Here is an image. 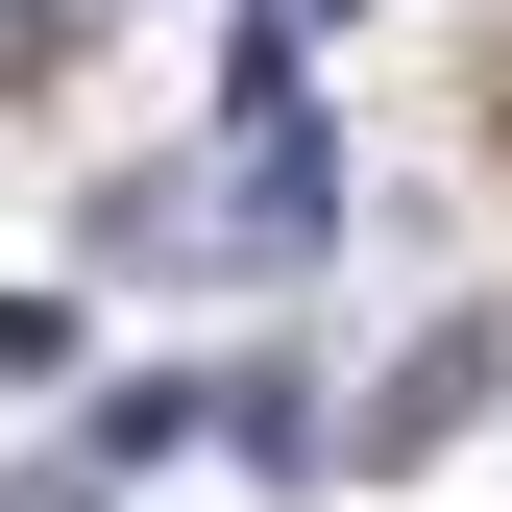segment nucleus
I'll use <instances>...</instances> for the list:
<instances>
[{
    "mask_svg": "<svg viewBox=\"0 0 512 512\" xmlns=\"http://www.w3.org/2000/svg\"><path fill=\"white\" fill-rule=\"evenodd\" d=\"M317 244H342V147H317V98L244 49L220 147H196V171H147V196L98 220V269H317Z\"/></svg>",
    "mask_w": 512,
    "mask_h": 512,
    "instance_id": "obj_1",
    "label": "nucleus"
},
{
    "mask_svg": "<svg viewBox=\"0 0 512 512\" xmlns=\"http://www.w3.org/2000/svg\"><path fill=\"white\" fill-rule=\"evenodd\" d=\"M464 391H488V317H415V342H391V391L342 415V464H415V439L464 415Z\"/></svg>",
    "mask_w": 512,
    "mask_h": 512,
    "instance_id": "obj_2",
    "label": "nucleus"
},
{
    "mask_svg": "<svg viewBox=\"0 0 512 512\" xmlns=\"http://www.w3.org/2000/svg\"><path fill=\"white\" fill-rule=\"evenodd\" d=\"M0 512H98V464H74V488H0Z\"/></svg>",
    "mask_w": 512,
    "mask_h": 512,
    "instance_id": "obj_3",
    "label": "nucleus"
}]
</instances>
